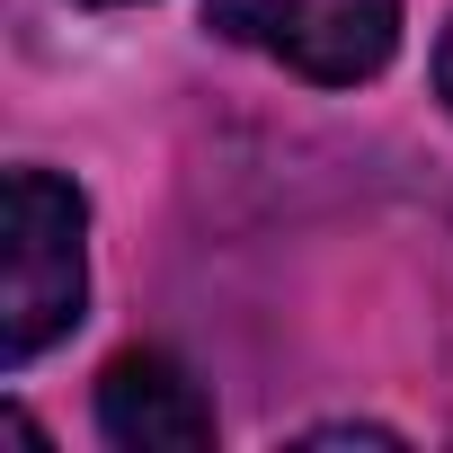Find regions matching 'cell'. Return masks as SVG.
<instances>
[{"label": "cell", "instance_id": "obj_1", "mask_svg": "<svg viewBox=\"0 0 453 453\" xmlns=\"http://www.w3.org/2000/svg\"><path fill=\"white\" fill-rule=\"evenodd\" d=\"M89 204L54 169H10L0 196V365H36L89 303Z\"/></svg>", "mask_w": 453, "mask_h": 453}, {"label": "cell", "instance_id": "obj_2", "mask_svg": "<svg viewBox=\"0 0 453 453\" xmlns=\"http://www.w3.org/2000/svg\"><path fill=\"white\" fill-rule=\"evenodd\" d=\"M204 19L213 36H232L320 89L373 81L400 45V0H204Z\"/></svg>", "mask_w": 453, "mask_h": 453}, {"label": "cell", "instance_id": "obj_3", "mask_svg": "<svg viewBox=\"0 0 453 453\" xmlns=\"http://www.w3.org/2000/svg\"><path fill=\"white\" fill-rule=\"evenodd\" d=\"M98 426L125 453H204L213 444V400L196 391V373L160 347H125L98 373Z\"/></svg>", "mask_w": 453, "mask_h": 453}, {"label": "cell", "instance_id": "obj_4", "mask_svg": "<svg viewBox=\"0 0 453 453\" xmlns=\"http://www.w3.org/2000/svg\"><path fill=\"white\" fill-rule=\"evenodd\" d=\"M303 444H400V435L373 418H329V426H303Z\"/></svg>", "mask_w": 453, "mask_h": 453}, {"label": "cell", "instance_id": "obj_5", "mask_svg": "<svg viewBox=\"0 0 453 453\" xmlns=\"http://www.w3.org/2000/svg\"><path fill=\"white\" fill-rule=\"evenodd\" d=\"M435 98H444V116H453V27L435 36Z\"/></svg>", "mask_w": 453, "mask_h": 453}, {"label": "cell", "instance_id": "obj_6", "mask_svg": "<svg viewBox=\"0 0 453 453\" xmlns=\"http://www.w3.org/2000/svg\"><path fill=\"white\" fill-rule=\"evenodd\" d=\"M107 10H116V0H107Z\"/></svg>", "mask_w": 453, "mask_h": 453}]
</instances>
